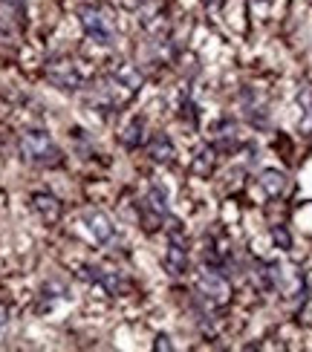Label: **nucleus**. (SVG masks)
I'll list each match as a JSON object with an SVG mask.
<instances>
[{
  "label": "nucleus",
  "mask_w": 312,
  "mask_h": 352,
  "mask_svg": "<svg viewBox=\"0 0 312 352\" xmlns=\"http://www.w3.org/2000/svg\"><path fill=\"white\" fill-rule=\"evenodd\" d=\"M21 153L26 162L41 165V168H52L61 162V151H58L52 136L43 133V130H29V133L21 136Z\"/></svg>",
  "instance_id": "f257e3e1"
},
{
  "label": "nucleus",
  "mask_w": 312,
  "mask_h": 352,
  "mask_svg": "<svg viewBox=\"0 0 312 352\" xmlns=\"http://www.w3.org/2000/svg\"><path fill=\"white\" fill-rule=\"evenodd\" d=\"M81 26L84 32L90 35L96 43H101V47H110V43H116V26H113V18L104 9L98 6H84L81 9Z\"/></svg>",
  "instance_id": "f03ea898"
},
{
  "label": "nucleus",
  "mask_w": 312,
  "mask_h": 352,
  "mask_svg": "<svg viewBox=\"0 0 312 352\" xmlns=\"http://www.w3.org/2000/svg\"><path fill=\"white\" fill-rule=\"evenodd\" d=\"M194 289H197L200 300L211 303V306H220V303H226V300L231 298V286H229V280H226V277H222L220 272H214V269L200 272V274H197V280H194Z\"/></svg>",
  "instance_id": "7ed1b4c3"
},
{
  "label": "nucleus",
  "mask_w": 312,
  "mask_h": 352,
  "mask_svg": "<svg viewBox=\"0 0 312 352\" xmlns=\"http://www.w3.org/2000/svg\"><path fill=\"white\" fill-rule=\"evenodd\" d=\"M142 211H145V226L147 228H159V223H165L171 217V205H168V190L159 182L147 188V194L142 199Z\"/></svg>",
  "instance_id": "20e7f679"
},
{
  "label": "nucleus",
  "mask_w": 312,
  "mask_h": 352,
  "mask_svg": "<svg viewBox=\"0 0 312 352\" xmlns=\"http://www.w3.org/2000/svg\"><path fill=\"white\" fill-rule=\"evenodd\" d=\"M81 223H84V228L90 231V237H93L98 245L116 243V226L110 223L107 214H101V211H84V214H81Z\"/></svg>",
  "instance_id": "39448f33"
},
{
  "label": "nucleus",
  "mask_w": 312,
  "mask_h": 352,
  "mask_svg": "<svg viewBox=\"0 0 312 352\" xmlns=\"http://www.w3.org/2000/svg\"><path fill=\"white\" fill-rule=\"evenodd\" d=\"M165 266H168V274H174V277L185 274V269H188V248H185V237H183V234H171Z\"/></svg>",
  "instance_id": "423d86ee"
},
{
  "label": "nucleus",
  "mask_w": 312,
  "mask_h": 352,
  "mask_svg": "<svg viewBox=\"0 0 312 352\" xmlns=\"http://www.w3.org/2000/svg\"><path fill=\"white\" fill-rule=\"evenodd\" d=\"M243 113L255 127H266V116H269V110H266V101L258 93H251V90L243 93Z\"/></svg>",
  "instance_id": "0eeeda50"
},
{
  "label": "nucleus",
  "mask_w": 312,
  "mask_h": 352,
  "mask_svg": "<svg viewBox=\"0 0 312 352\" xmlns=\"http://www.w3.org/2000/svg\"><path fill=\"white\" fill-rule=\"evenodd\" d=\"M50 78L58 84V87H64V90H76V87L81 84V76H79V69L61 61V64H52L50 67Z\"/></svg>",
  "instance_id": "6e6552de"
},
{
  "label": "nucleus",
  "mask_w": 312,
  "mask_h": 352,
  "mask_svg": "<svg viewBox=\"0 0 312 352\" xmlns=\"http://www.w3.org/2000/svg\"><path fill=\"white\" fill-rule=\"evenodd\" d=\"M84 274L90 277L93 283H98L101 289L113 292V295H118V292L125 289V280H122V277H118L116 272H107V269H96V266H87V269H84Z\"/></svg>",
  "instance_id": "1a4fd4ad"
},
{
  "label": "nucleus",
  "mask_w": 312,
  "mask_h": 352,
  "mask_svg": "<svg viewBox=\"0 0 312 352\" xmlns=\"http://www.w3.org/2000/svg\"><path fill=\"white\" fill-rule=\"evenodd\" d=\"M32 205H35V211L47 219V223H55V219L61 217V202H58L52 194H35Z\"/></svg>",
  "instance_id": "9d476101"
},
{
  "label": "nucleus",
  "mask_w": 312,
  "mask_h": 352,
  "mask_svg": "<svg viewBox=\"0 0 312 352\" xmlns=\"http://www.w3.org/2000/svg\"><path fill=\"white\" fill-rule=\"evenodd\" d=\"M171 156H174V142L165 133H156L151 139V159L159 165H165V162H171Z\"/></svg>",
  "instance_id": "9b49d317"
},
{
  "label": "nucleus",
  "mask_w": 312,
  "mask_h": 352,
  "mask_svg": "<svg viewBox=\"0 0 312 352\" xmlns=\"http://www.w3.org/2000/svg\"><path fill=\"white\" fill-rule=\"evenodd\" d=\"M113 76H116V81L122 84L125 90H130V93H136L139 84H142V72H139L136 67H130V64H118Z\"/></svg>",
  "instance_id": "f8f14e48"
},
{
  "label": "nucleus",
  "mask_w": 312,
  "mask_h": 352,
  "mask_svg": "<svg viewBox=\"0 0 312 352\" xmlns=\"http://www.w3.org/2000/svg\"><path fill=\"white\" fill-rule=\"evenodd\" d=\"M260 185H263V190L269 197H278V194H284V188H287V176L280 170H263L260 173Z\"/></svg>",
  "instance_id": "ddd939ff"
},
{
  "label": "nucleus",
  "mask_w": 312,
  "mask_h": 352,
  "mask_svg": "<svg viewBox=\"0 0 312 352\" xmlns=\"http://www.w3.org/2000/svg\"><path fill=\"white\" fill-rule=\"evenodd\" d=\"M214 165H217V156H214V148H200L197 151V159H194V173H200V176H208L214 170Z\"/></svg>",
  "instance_id": "4468645a"
},
{
  "label": "nucleus",
  "mask_w": 312,
  "mask_h": 352,
  "mask_svg": "<svg viewBox=\"0 0 312 352\" xmlns=\"http://www.w3.org/2000/svg\"><path fill=\"white\" fill-rule=\"evenodd\" d=\"M122 142L127 144V148H136V144L142 142V119H133L127 127H125V136Z\"/></svg>",
  "instance_id": "2eb2a0df"
},
{
  "label": "nucleus",
  "mask_w": 312,
  "mask_h": 352,
  "mask_svg": "<svg viewBox=\"0 0 312 352\" xmlns=\"http://www.w3.org/2000/svg\"><path fill=\"white\" fill-rule=\"evenodd\" d=\"M304 107H306V119H304V130H312V90H304Z\"/></svg>",
  "instance_id": "dca6fc26"
},
{
  "label": "nucleus",
  "mask_w": 312,
  "mask_h": 352,
  "mask_svg": "<svg viewBox=\"0 0 312 352\" xmlns=\"http://www.w3.org/2000/svg\"><path fill=\"white\" fill-rule=\"evenodd\" d=\"M156 349H171V344H168L165 335H159V338H156Z\"/></svg>",
  "instance_id": "f3484780"
},
{
  "label": "nucleus",
  "mask_w": 312,
  "mask_h": 352,
  "mask_svg": "<svg viewBox=\"0 0 312 352\" xmlns=\"http://www.w3.org/2000/svg\"><path fill=\"white\" fill-rule=\"evenodd\" d=\"M275 240H278L280 245H284V248L289 245V240H287V234H284V231H275Z\"/></svg>",
  "instance_id": "a211bd4d"
},
{
  "label": "nucleus",
  "mask_w": 312,
  "mask_h": 352,
  "mask_svg": "<svg viewBox=\"0 0 312 352\" xmlns=\"http://www.w3.org/2000/svg\"><path fill=\"white\" fill-rule=\"evenodd\" d=\"M9 6H18V9H23V0H6Z\"/></svg>",
  "instance_id": "6ab92c4d"
},
{
  "label": "nucleus",
  "mask_w": 312,
  "mask_h": 352,
  "mask_svg": "<svg viewBox=\"0 0 312 352\" xmlns=\"http://www.w3.org/2000/svg\"><path fill=\"white\" fill-rule=\"evenodd\" d=\"M3 324H6V312L0 309V329H3Z\"/></svg>",
  "instance_id": "aec40b11"
}]
</instances>
